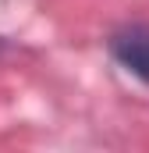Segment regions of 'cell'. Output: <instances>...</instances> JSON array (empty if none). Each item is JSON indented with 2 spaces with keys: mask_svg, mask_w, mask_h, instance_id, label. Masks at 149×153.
Returning <instances> with one entry per match:
<instances>
[{
  "mask_svg": "<svg viewBox=\"0 0 149 153\" xmlns=\"http://www.w3.org/2000/svg\"><path fill=\"white\" fill-rule=\"evenodd\" d=\"M110 57L128 71L135 75L142 85H149V25H124L107 39Z\"/></svg>",
  "mask_w": 149,
  "mask_h": 153,
  "instance_id": "6da1fadb",
  "label": "cell"
}]
</instances>
